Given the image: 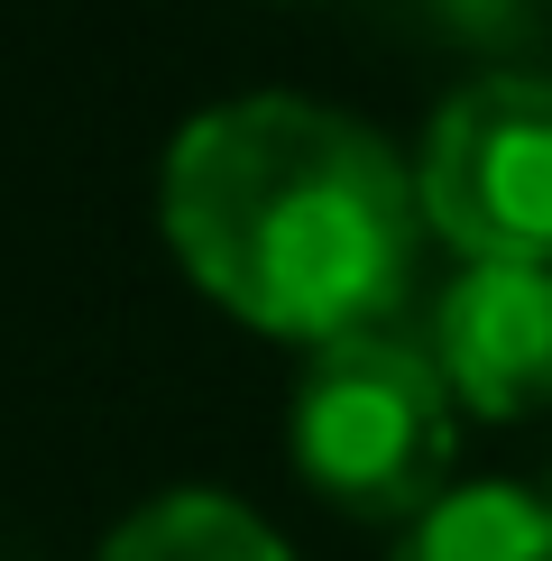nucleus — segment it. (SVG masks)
<instances>
[{
  "label": "nucleus",
  "instance_id": "obj_1",
  "mask_svg": "<svg viewBox=\"0 0 552 561\" xmlns=\"http://www.w3.org/2000/svg\"><path fill=\"white\" fill-rule=\"evenodd\" d=\"M405 157L368 121L295 92H240L166 148V240L184 276L286 341H350L405 295L414 267Z\"/></svg>",
  "mask_w": 552,
  "mask_h": 561
},
{
  "label": "nucleus",
  "instance_id": "obj_4",
  "mask_svg": "<svg viewBox=\"0 0 552 561\" xmlns=\"http://www.w3.org/2000/svg\"><path fill=\"white\" fill-rule=\"evenodd\" d=\"M433 368L470 414L552 405V267L470 259L433 304Z\"/></svg>",
  "mask_w": 552,
  "mask_h": 561
},
{
  "label": "nucleus",
  "instance_id": "obj_3",
  "mask_svg": "<svg viewBox=\"0 0 552 561\" xmlns=\"http://www.w3.org/2000/svg\"><path fill=\"white\" fill-rule=\"evenodd\" d=\"M414 203L460 259L552 267V75H479L424 129Z\"/></svg>",
  "mask_w": 552,
  "mask_h": 561
},
{
  "label": "nucleus",
  "instance_id": "obj_7",
  "mask_svg": "<svg viewBox=\"0 0 552 561\" xmlns=\"http://www.w3.org/2000/svg\"><path fill=\"white\" fill-rule=\"evenodd\" d=\"M433 10H451L460 28H488V19H506V0H433Z\"/></svg>",
  "mask_w": 552,
  "mask_h": 561
},
{
  "label": "nucleus",
  "instance_id": "obj_5",
  "mask_svg": "<svg viewBox=\"0 0 552 561\" xmlns=\"http://www.w3.org/2000/svg\"><path fill=\"white\" fill-rule=\"evenodd\" d=\"M396 561H552V506L534 488H442Z\"/></svg>",
  "mask_w": 552,
  "mask_h": 561
},
{
  "label": "nucleus",
  "instance_id": "obj_6",
  "mask_svg": "<svg viewBox=\"0 0 552 561\" xmlns=\"http://www.w3.org/2000/svg\"><path fill=\"white\" fill-rule=\"evenodd\" d=\"M102 561H295L276 534L221 488H175V497L138 506L102 543Z\"/></svg>",
  "mask_w": 552,
  "mask_h": 561
},
{
  "label": "nucleus",
  "instance_id": "obj_2",
  "mask_svg": "<svg viewBox=\"0 0 552 561\" xmlns=\"http://www.w3.org/2000/svg\"><path fill=\"white\" fill-rule=\"evenodd\" d=\"M295 460L359 516H424L451 479V387L433 350L396 332L322 341L295 378Z\"/></svg>",
  "mask_w": 552,
  "mask_h": 561
},
{
  "label": "nucleus",
  "instance_id": "obj_8",
  "mask_svg": "<svg viewBox=\"0 0 552 561\" xmlns=\"http://www.w3.org/2000/svg\"><path fill=\"white\" fill-rule=\"evenodd\" d=\"M534 497H543V506H552V470H543V488H534Z\"/></svg>",
  "mask_w": 552,
  "mask_h": 561
}]
</instances>
